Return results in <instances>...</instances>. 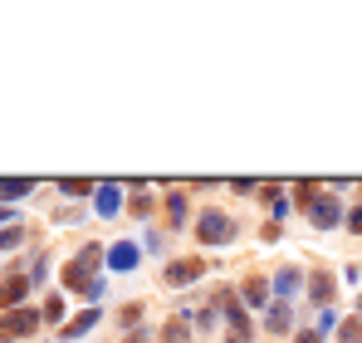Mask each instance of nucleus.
<instances>
[{
    "instance_id": "obj_1",
    "label": "nucleus",
    "mask_w": 362,
    "mask_h": 343,
    "mask_svg": "<svg viewBox=\"0 0 362 343\" xmlns=\"http://www.w3.org/2000/svg\"><path fill=\"white\" fill-rule=\"evenodd\" d=\"M230 235H235V221L226 211H201V221H196V240L201 245H226Z\"/></svg>"
},
{
    "instance_id": "obj_2",
    "label": "nucleus",
    "mask_w": 362,
    "mask_h": 343,
    "mask_svg": "<svg viewBox=\"0 0 362 343\" xmlns=\"http://www.w3.org/2000/svg\"><path fill=\"white\" fill-rule=\"evenodd\" d=\"M35 324H40L35 309H10V314H0V339H25V334H35Z\"/></svg>"
},
{
    "instance_id": "obj_3",
    "label": "nucleus",
    "mask_w": 362,
    "mask_h": 343,
    "mask_svg": "<svg viewBox=\"0 0 362 343\" xmlns=\"http://www.w3.org/2000/svg\"><path fill=\"white\" fill-rule=\"evenodd\" d=\"M308 216H313V226H318V230H333V226H338V196L318 191L313 206H308Z\"/></svg>"
},
{
    "instance_id": "obj_4",
    "label": "nucleus",
    "mask_w": 362,
    "mask_h": 343,
    "mask_svg": "<svg viewBox=\"0 0 362 343\" xmlns=\"http://www.w3.org/2000/svg\"><path fill=\"white\" fill-rule=\"evenodd\" d=\"M30 285H35V280H30V270H20V275H10V280L0 285V309H15V304H20V299L30 294Z\"/></svg>"
},
{
    "instance_id": "obj_5",
    "label": "nucleus",
    "mask_w": 362,
    "mask_h": 343,
    "mask_svg": "<svg viewBox=\"0 0 362 343\" xmlns=\"http://www.w3.org/2000/svg\"><path fill=\"white\" fill-rule=\"evenodd\" d=\"M201 275H206V260H172L167 285H191V280H201Z\"/></svg>"
},
{
    "instance_id": "obj_6",
    "label": "nucleus",
    "mask_w": 362,
    "mask_h": 343,
    "mask_svg": "<svg viewBox=\"0 0 362 343\" xmlns=\"http://www.w3.org/2000/svg\"><path fill=\"white\" fill-rule=\"evenodd\" d=\"M132 265H137V245H127V240H118V245L108 250V270H113V275H127Z\"/></svg>"
},
{
    "instance_id": "obj_7",
    "label": "nucleus",
    "mask_w": 362,
    "mask_h": 343,
    "mask_svg": "<svg viewBox=\"0 0 362 343\" xmlns=\"http://www.w3.org/2000/svg\"><path fill=\"white\" fill-rule=\"evenodd\" d=\"M308 289H313V304H323V309L333 304V275H323V270H318V275L308 280Z\"/></svg>"
},
{
    "instance_id": "obj_8",
    "label": "nucleus",
    "mask_w": 362,
    "mask_h": 343,
    "mask_svg": "<svg viewBox=\"0 0 362 343\" xmlns=\"http://www.w3.org/2000/svg\"><path fill=\"white\" fill-rule=\"evenodd\" d=\"M93 324H98V309H83L78 319H69V324H64V339H78V334H88Z\"/></svg>"
},
{
    "instance_id": "obj_9",
    "label": "nucleus",
    "mask_w": 362,
    "mask_h": 343,
    "mask_svg": "<svg viewBox=\"0 0 362 343\" xmlns=\"http://www.w3.org/2000/svg\"><path fill=\"white\" fill-rule=\"evenodd\" d=\"M264 324H269V334H284V329H289V304H284V299H279V304H269Z\"/></svg>"
},
{
    "instance_id": "obj_10",
    "label": "nucleus",
    "mask_w": 362,
    "mask_h": 343,
    "mask_svg": "<svg viewBox=\"0 0 362 343\" xmlns=\"http://www.w3.org/2000/svg\"><path fill=\"white\" fill-rule=\"evenodd\" d=\"M122 206V196H118V186H98V216H113Z\"/></svg>"
},
{
    "instance_id": "obj_11",
    "label": "nucleus",
    "mask_w": 362,
    "mask_h": 343,
    "mask_svg": "<svg viewBox=\"0 0 362 343\" xmlns=\"http://www.w3.org/2000/svg\"><path fill=\"white\" fill-rule=\"evenodd\" d=\"M245 299H250L255 309H264V299H269V285H264L259 275H255V280H245Z\"/></svg>"
},
{
    "instance_id": "obj_12",
    "label": "nucleus",
    "mask_w": 362,
    "mask_h": 343,
    "mask_svg": "<svg viewBox=\"0 0 362 343\" xmlns=\"http://www.w3.org/2000/svg\"><path fill=\"white\" fill-rule=\"evenodd\" d=\"M299 285H303L299 270H279V275H274V289H279V294H294Z\"/></svg>"
},
{
    "instance_id": "obj_13",
    "label": "nucleus",
    "mask_w": 362,
    "mask_h": 343,
    "mask_svg": "<svg viewBox=\"0 0 362 343\" xmlns=\"http://www.w3.org/2000/svg\"><path fill=\"white\" fill-rule=\"evenodd\" d=\"M167 211H172V226H181V221H186V196H181V191H172V196H167Z\"/></svg>"
},
{
    "instance_id": "obj_14",
    "label": "nucleus",
    "mask_w": 362,
    "mask_h": 343,
    "mask_svg": "<svg viewBox=\"0 0 362 343\" xmlns=\"http://www.w3.org/2000/svg\"><path fill=\"white\" fill-rule=\"evenodd\" d=\"M25 191H35V181H0V196H5V201H15V196H25Z\"/></svg>"
},
{
    "instance_id": "obj_15",
    "label": "nucleus",
    "mask_w": 362,
    "mask_h": 343,
    "mask_svg": "<svg viewBox=\"0 0 362 343\" xmlns=\"http://www.w3.org/2000/svg\"><path fill=\"white\" fill-rule=\"evenodd\" d=\"M338 343H362V319H348V324L338 329Z\"/></svg>"
},
{
    "instance_id": "obj_16",
    "label": "nucleus",
    "mask_w": 362,
    "mask_h": 343,
    "mask_svg": "<svg viewBox=\"0 0 362 343\" xmlns=\"http://www.w3.org/2000/svg\"><path fill=\"white\" fill-rule=\"evenodd\" d=\"M162 343H186V319L167 324V329H162Z\"/></svg>"
},
{
    "instance_id": "obj_17",
    "label": "nucleus",
    "mask_w": 362,
    "mask_h": 343,
    "mask_svg": "<svg viewBox=\"0 0 362 343\" xmlns=\"http://www.w3.org/2000/svg\"><path fill=\"white\" fill-rule=\"evenodd\" d=\"M59 191H64V196H88L93 181H59Z\"/></svg>"
},
{
    "instance_id": "obj_18",
    "label": "nucleus",
    "mask_w": 362,
    "mask_h": 343,
    "mask_svg": "<svg viewBox=\"0 0 362 343\" xmlns=\"http://www.w3.org/2000/svg\"><path fill=\"white\" fill-rule=\"evenodd\" d=\"M20 240H25V230H20V226L0 230V250H10V245H20Z\"/></svg>"
},
{
    "instance_id": "obj_19",
    "label": "nucleus",
    "mask_w": 362,
    "mask_h": 343,
    "mask_svg": "<svg viewBox=\"0 0 362 343\" xmlns=\"http://www.w3.org/2000/svg\"><path fill=\"white\" fill-rule=\"evenodd\" d=\"M137 319H142V304H127V309H122V324L137 329Z\"/></svg>"
},
{
    "instance_id": "obj_20",
    "label": "nucleus",
    "mask_w": 362,
    "mask_h": 343,
    "mask_svg": "<svg viewBox=\"0 0 362 343\" xmlns=\"http://www.w3.org/2000/svg\"><path fill=\"white\" fill-rule=\"evenodd\" d=\"M45 319H64V304H59V299H45Z\"/></svg>"
},
{
    "instance_id": "obj_21",
    "label": "nucleus",
    "mask_w": 362,
    "mask_h": 343,
    "mask_svg": "<svg viewBox=\"0 0 362 343\" xmlns=\"http://www.w3.org/2000/svg\"><path fill=\"white\" fill-rule=\"evenodd\" d=\"M348 226H353V235H362V206L353 211V216H348Z\"/></svg>"
},
{
    "instance_id": "obj_22",
    "label": "nucleus",
    "mask_w": 362,
    "mask_h": 343,
    "mask_svg": "<svg viewBox=\"0 0 362 343\" xmlns=\"http://www.w3.org/2000/svg\"><path fill=\"white\" fill-rule=\"evenodd\" d=\"M152 339V334H142V329H132V334H127V343H147Z\"/></svg>"
},
{
    "instance_id": "obj_23",
    "label": "nucleus",
    "mask_w": 362,
    "mask_h": 343,
    "mask_svg": "<svg viewBox=\"0 0 362 343\" xmlns=\"http://www.w3.org/2000/svg\"><path fill=\"white\" fill-rule=\"evenodd\" d=\"M299 343H318V334H299Z\"/></svg>"
}]
</instances>
